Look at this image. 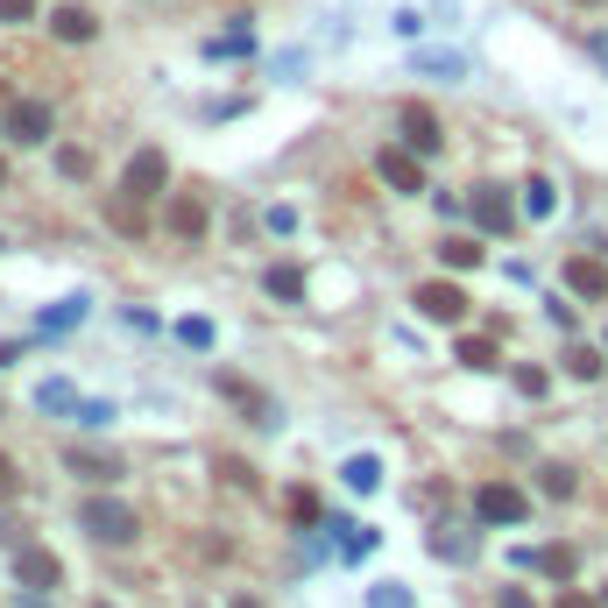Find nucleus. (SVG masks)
Segmentation results:
<instances>
[{
  "label": "nucleus",
  "instance_id": "obj_1",
  "mask_svg": "<svg viewBox=\"0 0 608 608\" xmlns=\"http://www.w3.org/2000/svg\"><path fill=\"white\" fill-rule=\"evenodd\" d=\"M79 524H85L100 545H135V538H142L135 509H128V503H107V496H92V503L79 509Z\"/></svg>",
  "mask_w": 608,
  "mask_h": 608
},
{
  "label": "nucleus",
  "instance_id": "obj_2",
  "mask_svg": "<svg viewBox=\"0 0 608 608\" xmlns=\"http://www.w3.org/2000/svg\"><path fill=\"white\" fill-rule=\"evenodd\" d=\"M474 517H482V524H524L530 496L517 482H482V488H474Z\"/></svg>",
  "mask_w": 608,
  "mask_h": 608
},
{
  "label": "nucleus",
  "instance_id": "obj_3",
  "mask_svg": "<svg viewBox=\"0 0 608 608\" xmlns=\"http://www.w3.org/2000/svg\"><path fill=\"white\" fill-rule=\"evenodd\" d=\"M163 184H170V156H163V149H135L128 170H121V192L149 205V199H163Z\"/></svg>",
  "mask_w": 608,
  "mask_h": 608
},
{
  "label": "nucleus",
  "instance_id": "obj_4",
  "mask_svg": "<svg viewBox=\"0 0 608 608\" xmlns=\"http://www.w3.org/2000/svg\"><path fill=\"white\" fill-rule=\"evenodd\" d=\"M0 135L22 142V149L50 142V100H8V121H0Z\"/></svg>",
  "mask_w": 608,
  "mask_h": 608
},
{
  "label": "nucleus",
  "instance_id": "obj_5",
  "mask_svg": "<svg viewBox=\"0 0 608 608\" xmlns=\"http://www.w3.org/2000/svg\"><path fill=\"white\" fill-rule=\"evenodd\" d=\"M411 304L432 318V326H460V318H467V291H460V283H417Z\"/></svg>",
  "mask_w": 608,
  "mask_h": 608
},
{
  "label": "nucleus",
  "instance_id": "obj_6",
  "mask_svg": "<svg viewBox=\"0 0 608 608\" xmlns=\"http://www.w3.org/2000/svg\"><path fill=\"white\" fill-rule=\"evenodd\" d=\"M14 580H22L29 595H43V587H57V580H64V559H57V553H43V545H14Z\"/></svg>",
  "mask_w": 608,
  "mask_h": 608
},
{
  "label": "nucleus",
  "instance_id": "obj_7",
  "mask_svg": "<svg viewBox=\"0 0 608 608\" xmlns=\"http://www.w3.org/2000/svg\"><path fill=\"white\" fill-rule=\"evenodd\" d=\"M396 135H404V149H417V156H439V113H432V107H404V113H396Z\"/></svg>",
  "mask_w": 608,
  "mask_h": 608
},
{
  "label": "nucleus",
  "instance_id": "obj_8",
  "mask_svg": "<svg viewBox=\"0 0 608 608\" xmlns=\"http://www.w3.org/2000/svg\"><path fill=\"white\" fill-rule=\"evenodd\" d=\"M474 226H482V234H509V226H517V205H509V192L503 184H474Z\"/></svg>",
  "mask_w": 608,
  "mask_h": 608
},
{
  "label": "nucleus",
  "instance_id": "obj_9",
  "mask_svg": "<svg viewBox=\"0 0 608 608\" xmlns=\"http://www.w3.org/2000/svg\"><path fill=\"white\" fill-rule=\"evenodd\" d=\"M375 170H383V184L389 192H425V156H417V149H383V156H375Z\"/></svg>",
  "mask_w": 608,
  "mask_h": 608
},
{
  "label": "nucleus",
  "instance_id": "obj_10",
  "mask_svg": "<svg viewBox=\"0 0 608 608\" xmlns=\"http://www.w3.org/2000/svg\"><path fill=\"white\" fill-rule=\"evenodd\" d=\"M163 226H170V234H178V241H199V234H205V199L178 192V199L163 205Z\"/></svg>",
  "mask_w": 608,
  "mask_h": 608
},
{
  "label": "nucleus",
  "instance_id": "obj_11",
  "mask_svg": "<svg viewBox=\"0 0 608 608\" xmlns=\"http://www.w3.org/2000/svg\"><path fill=\"white\" fill-rule=\"evenodd\" d=\"M566 291H574V297H608V270H601V262L595 255H574V262H566Z\"/></svg>",
  "mask_w": 608,
  "mask_h": 608
},
{
  "label": "nucleus",
  "instance_id": "obj_12",
  "mask_svg": "<svg viewBox=\"0 0 608 608\" xmlns=\"http://www.w3.org/2000/svg\"><path fill=\"white\" fill-rule=\"evenodd\" d=\"M50 36H57V43H92V36H100V14H92V8H57Z\"/></svg>",
  "mask_w": 608,
  "mask_h": 608
},
{
  "label": "nucleus",
  "instance_id": "obj_13",
  "mask_svg": "<svg viewBox=\"0 0 608 608\" xmlns=\"http://www.w3.org/2000/svg\"><path fill=\"white\" fill-rule=\"evenodd\" d=\"M64 467L79 474V482H121V460H113V453H92V446H71Z\"/></svg>",
  "mask_w": 608,
  "mask_h": 608
},
{
  "label": "nucleus",
  "instance_id": "obj_14",
  "mask_svg": "<svg viewBox=\"0 0 608 608\" xmlns=\"http://www.w3.org/2000/svg\"><path fill=\"white\" fill-rule=\"evenodd\" d=\"M220 396H234V404L249 411L255 425H276V404H270V396H262L255 383H241V375H220Z\"/></svg>",
  "mask_w": 608,
  "mask_h": 608
},
{
  "label": "nucleus",
  "instance_id": "obj_15",
  "mask_svg": "<svg viewBox=\"0 0 608 608\" xmlns=\"http://www.w3.org/2000/svg\"><path fill=\"white\" fill-rule=\"evenodd\" d=\"M517 559H524V566H538V574H545V580H559V587L574 580V574H580L574 545H545V553H517Z\"/></svg>",
  "mask_w": 608,
  "mask_h": 608
},
{
  "label": "nucleus",
  "instance_id": "obj_16",
  "mask_svg": "<svg viewBox=\"0 0 608 608\" xmlns=\"http://www.w3.org/2000/svg\"><path fill=\"white\" fill-rule=\"evenodd\" d=\"M340 482H347L354 496H375V488H383V460H375V453H354V460L340 467Z\"/></svg>",
  "mask_w": 608,
  "mask_h": 608
},
{
  "label": "nucleus",
  "instance_id": "obj_17",
  "mask_svg": "<svg viewBox=\"0 0 608 608\" xmlns=\"http://www.w3.org/2000/svg\"><path fill=\"white\" fill-rule=\"evenodd\" d=\"M262 291L283 297V304H297V297H304V270H297V262H276V270L262 276Z\"/></svg>",
  "mask_w": 608,
  "mask_h": 608
},
{
  "label": "nucleus",
  "instance_id": "obj_18",
  "mask_svg": "<svg viewBox=\"0 0 608 608\" xmlns=\"http://www.w3.org/2000/svg\"><path fill=\"white\" fill-rule=\"evenodd\" d=\"M326 530H340V553H347V559H361V553H375V530H368V524H347V517H333Z\"/></svg>",
  "mask_w": 608,
  "mask_h": 608
},
{
  "label": "nucleus",
  "instance_id": "obj_19",
  "mask_svg": "<svg viewBox=\"0 0 608 608\" xmlns=\"http://www.w3.org/2000/svg\"><path fill=\"white\" fill-rule=\"evenodd\" d=\"M432 553L460 566V559H474V538H460V530H453V524H432Z\"/></svg>",
  "mask_w": 608,
  "mask_h": 608
},
{
  "label": "nucleus",
  "instance_id": "obj_20",
  "mask_svg": "<svg viewBox=\"0 0 608 608\" xmlns=\"http://www.w3.org/2000/svg\"><path fill=\"white\" fill-rule=\"evenodd\" d=\"M439 262H446V270H474V262H482V249H474L467 234H446V241H439Z\"/></svg>",
  "mask_w": 608,
  "mask_h": 608
},
{
  "label": "nucleus",
  "instance_id": "obj_21",
  "mask_svg": "<svg viewBox=\"0 0 608 608\" xmlns=\"http://www.w3.org/2000/svg\"><path fill=\"white\" fill-rule=\"evenodd\" d=\"M538 488H545L553 503H566V496H574L580 482H574V467H559V460H553V467H538Z\"/></svg>",
  "mask_w": 608,
  "mask_h": 608
},
{
  "label": "nucleus",
  "instance_id": "obj_22",
  "mask_svg": "<svg viewBox=\"0 0 608 608\" xmlns=\"http://www.w3.org/2000/svg\"><path fill=\"white\" fill-rule=\"evenodd\" d=\"M36 411H57V417L79 411V389H71V383H43V389H36Z\"/></svg>",
  "mask_w": 608,
  "mask_h": 608
},
{
  "label": "nucleus",
  "instance_id": "obj_23",
  "mask_svg": "<svg viewBox=\"0 0 608 608\" xmlns=\"http://www.w3.org/2000/svg\"><path fill=\"white\" fill-rule=\"evenodd\" d=\"M368 608H417V601H411L404 580H375V587H368Z\"/></svg>",
  "mask_w": 608,
  "mask_h": 608
},
{
  "label": "nucleus",
  "instance_id": "obj_24",
  "mask_svg": "<svg viewBox=\"0 0 608 608\" xmlns=\"http://www.w3.org/2000/svg\"><path fill=\"white\" fill-rule=\"evenodd\" d=\"M79 318H85V297H64L57 312H43V333H71Z\"/></svg>",
  "mask_w": 608,
  "mask_h": 608
},
{
  "label": "nucleus",
  "instance_id": "obj_25",
  "mask_svg": "<svg viewBox=\"0 0 608 608\" xmlns=\"http://www.w3.org/2000/svg\"><path fill=\"white\" fill-rule=\"evenodd\" d=\"M178 340H184V347H213V318H178Z\"/></svg>",
  "mask_w": 608,
  "mask_h": 608
},
{
  "label": "nucleus",
  "instance_id": "obj_26",
  "mask_svg": "<svg viewBox=\"0 0 608 608\" xmlns=\"http://www.w3.org/2000/svg\"><path fill=\"white\" fill-rule=\"evenodd\" d=\"M460 361H467V368H496V340H460Z\"/></svg>",
  "mask_w": 608,
  "mask_h": 608
},
{
  "label": "nucleus",
  "instance_id": "obj_27",
  "mask_svg": "<svg viewBox=\"0 0 608 608\" xmlns=\"http://www.w3.org/2000/svg\"><path fill=\"white\" fill-rule=\"evenodd\" d=\"M566 375H580V383H595V375H601V354H595V347H574V354H566Z\"/></svg>",
  "mask_w": 608,
  "mask_h": 608
},
{
  "label": "nucleus",
  "instance_id": "obj_28",
  "mask_svg": "<svg viewBox=\"0 0 608 608\" xmlns=\"http://www.w3.org/2000/svg\"><path fill=\"white\" fill-rule=\"evenodd\" d=\"M255 43H249V29H234V36H213V43H205V57H249Z\"/></svg>",
  "mask_w": 608,
  "mask_h": 608
},
{
  "label": "nucleus",
  "instance_id": "obj_29",
  "mask_svg": "<svg viewBox=\"0 0 608 608\" xmlns=\"http://www.w3.org/2000/svg\"><path fill=\"white\" fill-rule=\"evenodd\" d=\"M417 71H432V79H460V57H453V50H432V57H417Z\"/></svg>",
  "mask_w": 608,
  "mask_h": 608
},
{
  "label": "nucleus",
  "instance_id": "obj_30",
  "mask_svg": "<svg viewBox=\"0 0 608 608\" xmlns=\"http://www.w3.org/2000/svg\"><path fill=\"white\" fill-rule=\"evenodd\" d=\"M524 205H530V220H545V213H553V184L530 178V184H524Z\"/></svg>",
  "mask_w": 608,
  "mask_h": 608
},
{
  "label": "nucleus",
  "instance_id": "obj_31",
  "mask_svg": "<svg viewBox=\"0 0 608 608\" xmlns=\"http://www.w3.org/2000/svg\"><path fill=\"white\" fill-rule=\"evenodd\" d=\"M57 170H64V178H92V156L85 149H57Z\"/></svg>",
  "mask_w": 608,
  "mask_h": 608
},
{
  "label": "nucleus",
  "instance_id": "obj_32",
  "mask_svg": "<svg viewBox=\"0 0 608 608\" xmlns=\"http://www.w3.org/2000/svg\"><path fill=\"white\" fill-rule=\"evenodd\" d=\"M14 496H22V474H14V460L0 453V503H14Z\"/></svg>",
  "mask_w": 608,
  "mask_h": 608
},
{
  "label": "nucleus",
  "instance_id": "obj_33",
  "mask_svg": "<svg viewBox=\"0 0 608 608\" xmlns=\"http://www.w3.org/2000/svg\"><path fill=\"white\" fill-rule=\"evenodd\" d=\"M71 417H79V425H92V432H100L107 417H113V404H79V411H71Z\"/></svg>",
  "mask_w": 608,
  "mask_h": 608
},
{
  "label": "nucleus",
  "instance_id": "obj_34",
  "mask_svg": "<svg viewBox=\"0 0 608 608\" xmlns=\"http://www.w3.org/2000/svg\"><path fill=\"white\" fill-rule=\"evenodd\" d=\"M270 234H297V213H291V205H270Z\"/></svg>",
  "mask_w": 608,
  "mask_h": 608
},
{
  "label": "nucleus",
  "instance_id": "obj_35",
  "mask_svg": "<svg viewBox=\"0 0 608 608\" xmlns=\"http://www.w3.org/2000/svg\"><path fill=\"white\" fill-rule=\"evenodd\" d=\"M36 14V0H0V22H29Z\"/></svg>",
  "mask_w": 608,
  "mask_h": 608
},
{
  "label": "nucleus",
  "instance_id": "obj_36",
  "mask_svg": "<svg viewBox=\"0 0 608 608\" xmlns=\"http://www.w3.org/2000/svg\"><path fill=\"white\" fill-rule=\"evenodd\" d=\"M291 517H297V524H318V503L304 496V488H297V496H291Z\"/></svg>",
  "mask_w": 608,
  "mask_h": 608
},
{
  "label": "nucleus",
  "instance_id": "obj_37",
  "mask_svg": "<svg viewBox=\"0 0 608 608\" xmlns=\"http://www.w3.org/2000/svg\"><path fill=\"white\" fill-rule=\"evenodd\" d=\"M517 389L524 396H545V368H517Z\"/></svg>",
  "mask_w": 608,
  "mask_h": 608
},
{
  "label": "nucleus",
  "instance_id": "obj_38",
  "mask_svg": "<svg viewBox=\"0 0 608 608\" xmlns=\"http://www.w3.org/2000/svg\"><path fill=\"white\" fill-rule=\"evenodd\" d=\"M587 57H595V64L608 71V29H595V36H587Z\"/></svg>",
  "mask_w": 608,
  "mask_h": 608
},
{
  "label": "nucleus",
  "instance_id": "obj_39",
  "mask_svg": "<svg viewBox=\"0 0 608 608\" xmlns=\"http://www.w3.org/2000/svg\"><path fill=\"white\" fill-rule=\"evenodd\" d=\"M503 608H530V595L524 587H503Z\"/></svg>",
  "mask_w": 608,
  "mask_h": 608
},
{
  "label": "nucleus",
  "instance_id": "obj_40",
  "mask_svg": "<svg viewBox=\"0 0 608 608\" xmlns=\"http://www.w3.org/2000/svg\"><path fill=\"white\" fill-rule=\"evenodd\" d=\"M559 608H601V601H587V595H559Z\"/></svg>",
  "mask_w": 608,
  "mask_h": 608
},
{
  "label": "nucleus",
  "instance_id": "obj_41",
  "mask_svg": "<svg viewBox=\"0 0 608 608\" xmlns=\"http://www.w3.org/2000/svg\"><path fill=\"white\" fill-rule=\"evenodd\" d=\"M234 608H262V601H255V595H234Z\"/></svg>",
  "mask_w": 608,
  "mask_h": 608
},
{
  "label": "nucleus",
  "instance_id": "obj_42",
  "mask_svg": "<svg viewBox=\"0 0 608 608\" xmlns=\"http://www.w3.org/2000/svg\"><path fill=\"white\" fill-rule=\"evenodd\" d=\"M0 184H8V163H0Z\"/></svg>",
  "mask_w": 608,
  "mask_h": 608
},
{
  "label": "nucleus",
  "instance_id": "obj_43",
  "mask_svg": "<svg viewBox=\"0 0 608 608\" xmlns=\"http://www.w3.org/2000/svg\"><path fill=\"white\" fill-rule=\"evenodd\" d=\"M601 608H608V587H601Z\"/></svg>",
  "mask_w": 608,
  "mask_h": 608
},
{
  "label": "nucleus",
  "instance_id": "obj_44",
  "mask_svg": "<svg viewBox=\"0 0 608 608\" xmlns=\"http://www.w3.org/2000/svg\"><path fill=\"white\" fill-rule=\"evenodd\" d=\"M0 100H8V85H0Z\"/></svg>",
  "mask_w": 608,
  "mask_h": 608
},
{
  "label": "nucleus",
  "instance_id": "obj_45",
  "mask_svg": "<svg viewBox=\"0 0 608 608\" xmlns=\"http://www.w3.org/2000/svg\"><path fill=\"white\" fill-rule=\"evenodd\" d=\"M100 608H107V601H100Z\"/></svg>",
  "mask_w": 608,
  "mask_h": 608
}]
</instances>
